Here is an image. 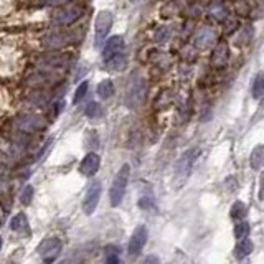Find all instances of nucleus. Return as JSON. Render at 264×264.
Here are the masks:
<instances>
[{
  "label": "nucleus",
  "mask_w": 264,
  "mask_h": 264,
  "mask_svg": "<svg viewBox=\"0 0 264 264\" xmlns=\"http://www.w3.org/2000/svg\"><path fill=\"white\" fill-rule=\"evenodd\" d=\"M200 157V149L198 147H192L180 155L177 167H175V183L177 187H182L185 183V180L190 177L193 170V165L197 162V159Z\"/></svg>",
  "instance_id": "1"
},
{
  "label": "nucleus",
  "mask_w": 264,
  "mask_h": 264,
  "mask_svg": "<svg viewBox=\"0 0 264 264\" xmlns=\"http://www.w3.org/2000/svg\"><path fill=\"white\" fill-rule=\"evenodd\" d=\"M129 175H131V167L127 164L122 165L119 169V172L116 174L114 182H112L111 190H109V202L112 207H119L122 203V198H124V195H126L127 183H129Z\"/></svg>",
  "instance_id": "2"
},
{
  "label": "nucleus",
  "mask_w": 264,
  "mask_h": 264,
  "mask_svg": "<svg viewBox=\"0 0 264 264\" xmlns=\"http://www.w3.org/2000/svg\"><path fill=\"white\" fill-rule=\"evenodd\" d=\"M145 96H147V85H145V80L137 78L134 83H131L129 89H127L126 106L131 107V109H137V107L142 106Z\"/></svg>",
  "instance_id": "3"
},
{
  "label": "nucleus",
  "mask_w": 264,
  "mask_h": 264,
  "mask_svg": "<svg viewBox=\"0 0 264 264\" xmlns=\"http://www.w3.org/2000/svg\"><path fill=\"white\" fill-rule=\"evenodd\" d=\"M94 30H96V37H94V46L96 48H101L104 45L107 35H109L111 32V27H112V13L109 10H102L99 12V15L96 18V23H94Z\"/></svg>",
  "instance_id": "4"
},
{
  "label": "nucleus",
  "mask_w": 264,
  "mask_h": 264,
  "mask_svg": "<svg viewBox=\"0 0 264 264\" xmlns=\"http://www.w3.org/2000/svg\"><path fill=\"white\" fill-rule=\"evenodd\" d=\"M101 193H102L101 182L94 180V182H92L89 187H88L86 195H85V200H83V212H85L86 215H92V213H94L97 203H99Z\"/></svg>",
  "instance_id": "5"
},
{
  "label": "nucleus",
  "mask_w": 264,
  "mask_h": 264,
  "mask_svg": "<svg viewBox=\"0 0 264 264\" xmlns=\"http://www.w3.org/2000/svg\"><path fill=\"white\" fill-rule=\"evenodd\" d=\"M38 253H40V256L45 263L56 261L61 253V241L58 238H48L38 246Z\"/></svg>",
  "instance_id": "6"
},
{
  "label": "nucleus",
  "mask_w": 264,
  "mask_h": 264,
  "mask_svg": "<svg viewBox=\"0 0 264 264\" xmlns=\"http://www.w3.org/2000/svg\"><path fill=\"white\" fill-rule=\"evenodd\" d=\"M147 228L144 226V224H140L134 229V233H132L131 236V241H129V254L131 256H139L140 251L144 249L145 243H147Z\"/></svg>",
  "instance_id": "7"
},
{
  "label": "nucleus",
  "mask_w": 264,
  "mask_h": 264,
  "mask_svg": "<svg viewBox=\"0 0 264 264\" xmlns=\"http://www.w3.org/2000/svg\"><path fill=\"white\" fill-rule=\"evenodd\" d=\"M121 51H124V38L119 35L107 38L104 42V46H102V61H107Z\"/></svg>",
  "instance_id": "8"
},
{
  "label": "nucleus",
  "mask_w": 264,
  "mask_h": 264,
  "mask_svg": "<svg viewBox=\"0 0 264 264\" xmlns=\"http://www.w3.org/2000/svg\"><path fill=\"white\" fill-rule=\"evenodd\" d=\"M80 17H81V8L71 5V7H66L65 10L58 12L56 17L53 18V22H55L56 25H63V27H65V25H71V23L76 22Z\"/></svg>",
  "instance_id": "9"
},
{
  "label": "nucleus",
  "mask_w": 264,
  "mask_h": 264,
  "mask_svg": "<svg viewBox=\"0 0 264 264\" xmlns=\"http://www.w3.org/2000/svg\"><path fill=\"white\" fill-rule=\"evenodd\" d=\"M99 165H101L99 155L96 152H89L83 159V162L80 165V172L85 175V177H92V175H96V172L99 170Z\"/></svg>",
  "instance_id": "10"
},
{
  "label": "nucleus",
  "mask_w": 264,
  "mask_h": 264,
  "mask_svg": "<svg viewBox=\"0 0 264 264\" xmlns=\"http://www.w3.org/2000/svg\"><path fill=\"white\" fill-rule=\"evenodd\" d=\"M17 127L20 129L22 132H32L40 127V119L35 116H25V117H20V119L17 121Z\"/></svg>",
  "instance_id": "11"
},
{
  "label": "nucleus",
  "mask_w": 264,
  "mask_h": 264,
  "mask_svg": "<svg viewBox=\"0 0 264 264\" xmlns=\"http://www.w3.org/2000/svg\"><path fill=\"white\" fill-rule=\"evenodd\" d=\"M251 251H253V243L249 241V239L243 238V239H239V243L236 244V248H234V258L244 259L251 254Z\"/></svg>",
  "instance_id": "12"
},
{
  "label": "nucleus",
  "mask_w": 264,
  "mask_h": 264,
  "mask_svg": "<svg viewBox=\"0 0 264 264\" xmlns=\"http://www.w3.org/2000/svg\"><path fill=\"white\" fill-rule=\"evenodd\" d=\"M97 96L101 97V99H109V97L114 96V83H112L111 80H104L101 81L99 85H97Z\"/></svg>",
  "instance_id": "13"
},
{
  "label": "nucleus",
  "mask_w": 264,
  "mask_h": 264,
  "mask_svg": "<svg viewBox=\"0 0 264 264\" xmlns=\"http://www.w3.org/2000/svg\"><path fill=\"white\" fill-rule=\"evenodd\" d=\"M10 228H12V231H17V233L25 231V229L28 228V220L25 217V213L15 215V217L12 218V221H10Z\"/></svg>",
  "instance_id": "14"
},
{
  "label": "nucleus",
  "mask_w": 264,
  "mask_h": 264,
  "mask_svg": "<svg viewBox=\"0 0 264 264\" xmlns=\"http://www.w3.org/2000/svg\"><path fill=\"white\" fill-rule=\"evenodd\" d=\"M70 60H71L70 55H50V56H46L45 60H43V63H45L46 66L60 68V66H65Z\"/></svg>",
  "instance_id": "15"
},
{
  "label": "nucleus",
  "mask_w": 264,
  "mask_h": 264,
  "mask_svg": "<svg viewBox=\"0 0 264 264\" xmlns=\"http://www.w3.org/2000/svg\"><path fill=\"white\" fill-rule=\"evenodd\" d=\"M263 159H264V147L263 145H258V147L251 152V159H249V165H251V169H254V170L261 169Z\"/></svg>",
  "instance_id": "16"
},
{
  "label": "nucleus",
  "mask_w": 264,
  "mask_h": 264,
  "mask_svg": "<svg viewBox=\"0 0 264 264\" xmlns=\"http://www.w3.org/2000/svg\"><path fill=\"white\" fill-rule=\"evenodd\" d=\"M104 65H106L107 70H119V68H122V66L126 65V55H124V51L117 53L116 56L109 58L107 61H104Z\"/></svg>",
  "instance_id": "17"
},
{
  "label": "nucleus",
  "mask_w": 264,
  "mask_h": 264,
  "mask_svg": "<svg viewBox=\"0 0 264 264\" xmlns=\"http://www.w3.org/2000/svg\"><path fill=\"white\" fill-rule=\"evenodd\" d=\"M263 92H264V76L263 73H259L253 83V97L254 99H261Z\"/></svg>",
  "instance_id": "18"
},
{
  "label": "nucleus",
  "mask_w": 264,
  "mask_h": 264,
  "mask_svg": "<svg viewBox=\"0 0 264 264\" xmlns=\"http://www.w3.org/2000/svg\"><path fill=\"white\" fill-rule=\"evenodd\" d=\"M248 234H249V223L239 221V220H238L236 226H234V238H236V239H243V238H246Z\"/></svg>",
  "instance_id": "19"
},
{
  "label": "nucleus",
  "mask_w": 264,
  "mask_h": 264,
  "mask_svg": "<svg viewBox=\"0 0 264 264\" xmlns=\"http://www.w3.org/2000/svg\"><path fill=\"white\" fill-rule=\"evenodd\" d=\"M119 253H121V249L117 248V246H107L106 248V261L107 263H111V264H116V263H119Z\"/></svg>",
  "instance_id": "20"
},
{
  "label": "nucleus",
  "mask_w": 264,
  "mask_h": 264,
  "mask_svg": "<svg viewBox=\"0 0 264 264\" xmlns=\"http://www.w3.org/2000/svg\"><path fill=\"white\" fill-rule=\"evenodd\" d=\"M231 217L234 220H241L246 217V207H244L243 202H236L231 207Z\"/></svg>",
  "instance_id": "21"
},
{
  "label": "nucleus",
  "mask_w": 264,
  "mask_h": 264,
  "mask_svg": "<svg viewBox=\"0 0 264 264\" xmlns=\"http://www.w3.org/2000/svg\"><path fill=\"white\" fill-rule=\"evenodd\" d=\"M88 88H89V85H88V81H83L80 86L76 88V92H75V97H73V102L75 104H78L80 101L85 99L86 92H88Z\"/></svg>",
  "instance_id": "22"
},
{
  "label": "nucleus",
  "mask_w": 264,
  "mask_h": 264,
  "mask_svg": "<svg viewBox=\"0 0 264 264\" xmlns=\"http://www.w3.org/2000/svg\"><path fill=\"white\" fill-rule=\"evenodd\" d=\"M86 116L88 117H91V119H96V117H99L102 114V111H101V106L97 104V102H89V104L86 106Z\"/></svg>",
  "instance_id": "23"
},
{
  "label": "nucleus",
  "mask_w": 264,
  "mask_h": 264,
  "mask_svg": "<svg viewBox=\"0 0 264 264\" xmlns=\"http://www.w3.org/2000/svg\"><path fill=\"white\" fill-rule=\"evenodd\" d=\"M20 198H22V203L23 205H28V203L32 202V198H33V187H32V185H27V187L23 188Z\"/></svg>",
  "instance_id": "24"
},
{
  "label": "nucleus",
  "mask_w": 264,
  "mask_h": 264,
  "mask_svg": "<svg viewBox=\"0 0 264 264\" xmlns=\"http://www.w3.org/2000/svg\"><path fill=\"white\" fill-rule=\"evenodd\" d=\"M50 145H51V139L48 140V142H46L45 145H43V149L40 150V152H38V155H37V160H40V159L43 157V155H45V152H46V150L50 149Z\"/></svg>",
  "instance_id": "25"
},
{
  "label": "nucleus",
  "mask_w": 264,
  "mask_h": 264,
  "mask_svg": "<svg viewBox=\"0 0 264 264\" xmlns=\"http://www.w3.org/2000/svg\"><path fill=\"white\" fill-rule=\"evenodd\" d=\"M0 248H2V239H0Z\"/></svg>",
  "instance_id": "26"
}]
</instances>
